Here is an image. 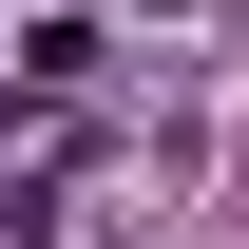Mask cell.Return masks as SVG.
<instances>
[{
    "instance_id": "6da1fadb",
    "label": "cell",
    "mask_w": 249,
    "mask_h": 249,
    "mask_svg": "<svg viewBox=\"0 0 249 249\" xmlns=\"http://www.w3.org/2000/svg\"><path fill=\"white\" fill-rule=\"evenodd\" d=\"M0 77H19V38H0Z\"/></svg>"
}]
</instances>
